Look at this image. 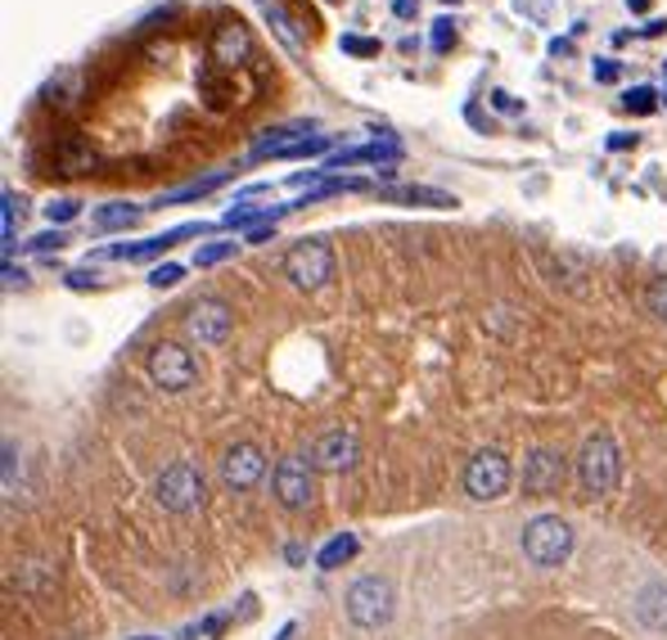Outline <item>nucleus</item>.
Segmentation results:
<instances>
[{"label":"nucleus","instance_id":"obj_43","mask_svg":"<svg viewBox=\"0 0 667 640\" xmlns=\"http://www.w3.org/2000/svg\"><path fill=\"white\" fill-rule=\"evenodd\" d=\"M136 640H154V636H136Z\"/></svg>","mask_w":667,"mask_h":640},{"label":"nucleus","instance_id":"obj_14","mask_svg":"<svg viewBox=\"0 0 667 640\" xmlns=\"http://www.w3.org/2000/svg\"><path fill=\"white\" fill-rule=\"evenodd\" d=\"M213 54H217L222 68L244 63V59H248V28H244L239 19H235V23H222L217 37H213Z\"/></svg>","mask_w":667,"mask_h":640},{"label":"nucleus","instance_id":"obj_33","mask_svg":"<svg viewBox=\"0 0 667 640\" xmlns=\"http://www.w3.org/2000/svg\"><path fill=\"white\" fill-rule=\"evenodd\" d=\"M488 100H492V109H496V113H519V109H523V104H519L510 91H492Z\"/></svg>","mask_w":667,"mask_h":640},{"label":"nucleus","instance_id":"obj_6","mask_svg":"<svg viewBox=\"0 0 667 640\" xmlns=\"http://www.w3.org/2000/svg\"><path fill=\"white\" fill-rule=\"evenodd\" d=\"M348 618H352L357 627H366V631L383 627V622L392 618V587H388L383 578H361V582H352V591H348Z\"/></svg>","mask_w":667,"mask_h":640},{"label":"nucleus","instance_id":"obj_18","mask_svg":"<svg viewBox=\"0 0 667 640\" xmlns=\"http://www.w3.org/2000/svg\"><path fill=\"white\" fill-rule=\"evenodd\" d=\"M388 203H424V207H455L451 194L442 190H429V185H397V190H383Z\"/></svg>","mask_w":667,"mask_h":640},{"label":"nucleus","instance_id":"obj_8","mask_svg":"<svg viewBox=\"0 0 667 640\" xmlns=\"http://www.w3.org/2000/svg\"><path fill=\"white\" fill-rule=\"evenodd\" d=\"M230 321H235V316H230V307H226L222 298H198V303L185 307V334H189L194 343H204V347L226 343Z\"/></svg>","mask_w":667,"mask_h":640},{"label":"nucleus","instance_id":"obj_40","mask_svg":"<svg viewBox=\"0 0 667 640\" xmlns=\"http://www.w3.org/2000/svg\"><path fill=\"white\" fill-rule=\"evenodd\" d=\"M551 54H573V41H551Z\"/></svg>","mask_w":667,"mask_h":640},{"label":"nucleus","instance_id":"obj_3","mask_svg":"<svg viewBox=\"0 0 667 640\" xmlns=\"http://www.w3.org/2000/svg\"><path fill=\"white\" fill-rule=\"evenodd\" d=\"M329 275H334V248L325 240H298L285 253V280L294 284V289L311 294V289H320V284H329Z\"/></svg>","mask_w":667,"mask_h":640},{"label":"nucleus","instance_id":"obj_32","mask_svg":"<svg viewBox=\"0 0 667 640\" xmlns=\"http://www.w3.org/2000/svg\"><path fill=\"white\" fill-rule=\"evenodd\" d=\"M28 248H32V253H59V248H63V235H59V231H45V235H37Z\"/></svg>","mask_w":667,"mask_h":640},{"label":"nucleus","instance_id":"obj_13","mask_svg":"<svg viewBox=\"0 0 667 640\" xmlns=\"http://www.w3.org/2000/svg\"><path fill=\"white\" fill-rule=\"evenodd\" d=\"M194 235H204V226H176V231H163V235H154V240H145V244H113V248H100L95 257H126V262H150V257H158V253H167L172 244H181V240H194Z\"/></svg>","mask_w":667,"mask_h":640},{"label":"nucleus","instance_id":"obj_24","mask_svg":"<svg viewBox=\"0 0 667 640\" xmlns=\"http://www.w3.org/2000/svg\"><path fill=\"white\" fill-rule=\"evenodd\" d=\"M78 212H82L78 199H50V203H45V222H50V226H69Z\"/></svg>","mask_w":667,"mask_h":640},{"label":"nucleus","instance_id":"obj_27","mask_svg":"<svg viewBox=\"0 0 667 640\" xmlns=\"http://www.w3.org/2000/svg\"><path fill=\"white\" fill-rule=\"evenodd\" d=\"M451 45H455V19H438V23H433V50L447 54Z\"/></svg>","mask_w":667,"mask_h":640},{"label":"nucleus","instance_id":"obj_7","mask_svg":"<svg viewBox=\"0 0 667 640\" xmlns=\"http://www.w3.org/2000/svg\"><path fill=\"white\" fill-rule=\"evenodd\" d=\"M510 460L496 451V447H488V451H479L474 460H470V469H464V491L474 496V501H496V496H505V487H510Z\"/></svg>","mask_w":667,"mask_h":640},{"label":"nucleus","instance_id":"obj_29","mask_svg":"<svg viewBox=\"0 0 667 640\" xmlns=\"http://www.w3.org/2000/svg\"><path fill=\"white\" fill-rule=\"evenodd\" d=\"M181 275H185V271H181L176 262H167V266H158V271L150 275V284H154V289H172V284H181Z\"/></svg>","mask_w":667,"mask_h":640},{"label":"nucleus","instance_id":"obj_41","mask_svg":"<svg viewBox=\"0 0 667 640\" xmlns=\"http://www.w3.org/2000/svg\"><path fill=\"white\" fill-rule=\"evenodd\" d=\"M627 10H632V14H645V10H649V0H627Z\"/></svg>","mask_w":667,"mask_h":640},{"label":"nucleus","instance_id":"obj_44","mask_svg":"<svg viewBox=\"0 0 667 640\" xmlns=\"http://www.w3.org/2000/svg\"><path fill=\"white\" fill-rule=\"evenodd\" d=\"M663 104H667V95H663Z\"/></svg>","mask_w":667,"mask_h":640},{"label":"nucleus","instance_id":"obj_11","mask_svg":"<svg viewBox=\"0 0 667 640\" xmlns=\"http://www.w3.org/2000/svg\"><path fill=\"white\" fill-rule=\"evenodd\" d=\"M266 474V451L257 443H235L226 456H222V482L235 487V491H248L257 487Z\"/></svg>","mask_w":667,"mask_h":640},{"label":"nucleus","instance_id":"obj_22","mask_svg":"<svg viewBox=\"0 0 667 640\" xmlns=\"http://www.w3.org/2000/svg\"><path fill=\"white\" fill-rule=\"evenodd\" d=\"M23 217V199L14 190H6V212H0V240H6V257L14 253V226Z\"/></svg>","mask_w":667,"mask_h":640},{"label":"nucleus","instance_id":"obj_20","mask_svg":"<svg viewBox=\"0 0 667 640\" xmlns=\"http://www.w3.org/2000/svg\"><path fill=\"white\" fill-rule=\"evenodd\" d=\"M334 145L329 135H298V140H289V145H280L271 159H311V154H325Z\"/></svg>","mask_w":667,"mask_h":640},{"label":"nucleus","instance_id":"obj_35","mask_svg":"<svg viewBox=\"0 0 667 640\" xmlns=\"http://www.w3.org/2000/svg\"><path fill=\"white\" fill-rule=\"evenodd\" d=\"M392 14L397 19H415L420 14V0H392Z\"/></svg>","mask_w":667,"mask_h":640},{"label":"nucleus","instance_id":"obj_17","mask_svg":"<svg viewBox=\"0 0 667 640\" xmlns=\"http://www.w3.org/2000/svg\"><path fill=\"white\" fill-rule=\"evenodd\" d=\"M141 217H145V207H136V203H104L91 217V226L95 231H126V226H136Z\"/></svg>","mask_w":667,"mask_h":640},{"label":"nucleus","instance_id":"obj_37","mask_svg":"<svg viewBox=\"0 0 667 640\" xmlns=\"http://www.w3.org/2000/svg\"><path fill=\"white\" fill-rule=\"evenodd\" d=\"M663 32H667V19H654V23L640 28V37H663Z\"/></svg>","mask_w":667,"mask_h":640},{"label":"nucleus","instance_id":"obj_1","mask_svg":"<svg viewBox=\"0 0 667 640\" xmlns=\"http://www.w3.org/2000/svg\"><path fill=\"white\" fill-rule=\"evenodd\" d=\"M618 447L609 434H595L582 443V456H577V482L586 496H609L618 487Z\"/></svg>","mask_w":667,"mask_h":640},{"label":"nucleus","instance_id":"obj_36","mask_svg":"<svg viewBox=\"0 0 667 640\" xmlns=\"http://www.w3.org/2000/svg\"><path fill=\"white\" fill-rule=\"evenodd\" d=\"M609 150H614V154H618V150H636V135H632V131H614V135H609Z\"/></svg>","mask_w":667,"mask_h":640},{"label":"nucleus","instance_id":"obj_28","mask_svg":"<svg viewBox=\"0 0 667 640\" xmlns=\"http://www.w3.org/2000/svg\"><path fill=\"white\" fill-rule=\"evenodd\" d=\"M266 19L276 23V32L285 37V45H298V32H294V23L285 19V10H280V6H266Z\"/></svg>","mask_w":667,"mask_h":640},{"label":"nucleus","instance_id":"obj_5","mask_svg":"<svg viewBox=\"0 0 667 640\" xmlns=\"http://www.w3.org/2000/svg\"><path fill=\"white\" fill-rule=\"evenodd\" d=\"M154 496H158V506H163V510H172V515H189V510L204 506V474L181 460V465H172V469H163V474H158Z\"/></svg>","mask_w":667,"mask_h":640},{"label":"nucleus","instance_id":"obj_2","mask_svg":"<svg viewBox=\"0 0 667 640\" xmlns=\"http://www.w3.org/2000/svg\"><path fill=\"white\" fill-rule=\"evenodd\" d=\"M573 550V528L560 515H537L523 528V555L537 563V568H555L564 563Z\"/></svg>","mask_w":667,"mask_h":640},{"label":"nucleus","instance_id":"obj_34","mask_svg":"<svg viewBox=\"0 0 667 640\" xmlns=\"http://www.w3.org/2000/svg\"><path fill=\"white\" fill-rule=\"evenodd\" d=\"M95 280H100V275L86 271V266H82V271H69V289H95Z\"/></svg>","mask_w":667,"mask_h":640},{"label":"nucleus","instance_id":"obj_19","mask_svg":"<svg viewBox=\"0 0 667 640\" xmlns=\"http://www.w3.org/2000/svg\"><path fill=\"white\" fill-rule=\"evenodd\" d=\"M357 550H361V546H357V537H352V532H343V537H334V541H329V546H325V550L316 555V563H320L325 573H329V568H339V563H348V559H352Z\"/></svg>","mask_w":667,"mask_h":640},{"label":"nucleus","instance_id":"obj_38","mask_svg":"<svg viewBox=\"0 0 667 640\" xmlns=\"http://www.w3.org/2000/svg\"><path fill=\"white\" fill-rule=\"evenodd\" d=\"M6 284L14 289V284H23V271H14V262H6Z\"/></svg>","mask_w":667,"mask_h":640},{"label":"nucleus","instance_id":"obj_16","mask_svg":"<svg viewBox=\"0 0 667 640\" xmlns=\"http://www.w3.org/2000/svg\"><path fill=\"white\" fill-rule=\"evenodd\" d=\"M285 212H294V207H235V212H226L222 217V226L226 231H257V226H271V222H280Z\"/></svg>","mask_w":667,"mask_h":640},{"label":"nucleus","instance_id":"obj_25","mask_svg":"<svg viewBox=\"0 0 667 640\" xmlns=\"http://www.w3.org/2000/svg\"><path fill=\"white\" fill-rule=\"evenodd\" d=\"M623 109H627V113H640V118H645V113H654V109H658V95H654L649 87H632V91L623 95Z\"/></svg>","mask_w":667,"mask_h":640},{"label":"nucleus","instance_id":"obj_26","mask_svg":"<svg viewBox=\"0 0 667 640\" xmlns=\"http://www.w3.org/2000/svg\"><path fill=\"white\" fill-rule=\"evenodd\" d=\"M235 248H239V244H230V240H222V244H204V248L194 253V266H217V262L235 257Z\"/></svg>","mask_w":667,"mask_h":640},{"label":"nucleus","instance_id":"obj_12","mask_svg":"<svg viewBox=\"0 0 667 640\" xmlns=\"http://www.w3.org/2000/svg\"><path fill=\"white\" fill-rule=\"evenodd\" d=\"M352 460H357V434H352V429H329V434H320L316 447H311V465L325 469V474H339V469H348Z\"/></svg>","mask_w":667,"mask_h":640},{"label":"nucleus","instance_id":"obj_9","mask_svg":"<svg viewBox=\"0 0 667 640\" xmlns=\"http://www.w3.org/2000/svg\"><path fill=\"white\" fill-rule=\"evenodd\" d=\"M311 460L307 456H289L276 465V501L285 510H307L311 496H316V478H311Z\"/></svg>","mask_w":667,"mask_h":640},{"label":"nucleus","instance_id":"obj_31","mask_svg":"<svg viewBox=\"0 0 667 640\" xmlns=\"http://www.w3.org/2000/svg\"><path fill=\"white\" fill-rule=\"evenodd\" d=\"M591 73H595V82H618V78H623V68H618V59H595Z\"/></svg>","mask_w":667,"mask_h":640},{"label":"nucleus","instance_id":"obj_39","mask_svg":"<svg viewBox=\"0 0 667 640\" xmlns=\"http://www.w3.org/2000/svg\"><path fill=\"white\" fill-rule=\"evenodd\" d=\"M285 559H289V563H302V559H307V550H302V546H289V550H285Z\"/></svg>","mask_w":667,"mask_h":640},{"label":"nucleus","instance_id":"obj_42","mask_svg":"<svg viewBox=\"0 0 667 640\" xmlns=\"http://www.w3.org/2000/svg\"><path fill=\"white\" fill-rule=\"evenodd\" d=\"M442 6H460V0H442Z\"/></svg>","mask_w":667,"mask_h":640},{"label":"nucleus","instance_id":"obj_30","mask_svg":"<svg viewBox=\"0 0 667 640\" xmlns=\"http://www.w3.org/2000/svg\"><path fill=\"white\" fill-rule=\"evenodd\" d=\"M343 50L357 54V59H370V54H379V41H370V37H343Z\"/></svg>","mask_w":667,"mask_h":640},{"label":"nucleus","instance_id":"obj_23","mask_svg":"<svg viewBox=\"0 0 667 640\" xmlns=\"http://www.w3.org/2000/svg\"><path fill=\"white\" fill-rule=\"evenodd\" d=\"M645 312L654 316V321H663L667 325V275H658L649 289H645Z\"/></svg>","mask_w":667,"mask_h":640},{"label":"nucleus","instance_id":"obj_15","mask_svg":"<svg viewBox=\"0 0 667 640\" xmlns=\"http://www.w3.org/2000/svg\"><path fill=\"white\" fill-rule=\"evenodd\" d=\"M636 618H640L645 627H654V631L667 627V587H663V582H649V587L636 596Z\"/></svg>","mask_w":667,"mask_h":640},{"label":"nucleus","instance_id":"obj_10","mask_svg":"<svg viewBox=\"0 0 667 640\" xmlns=\"http://www.w3.org/2000/svg\"><path fill=\"white\" fill-rule=\"evenodd\" d=\"M564 478H568V465H564V456L551 451V447H537V451L523 460V491H527V496H555V491L564 487Z\"/></svg>","mask_w":667,"mask_h":640},{"label":"nucleus","instance_id":"obj_21","mask_svg":"<svg viewBox=\"0 0 667 640\" xmlns=\"http://www.w3.org/2000/svg\"><path fill=\"white\" fill-rule=\"evenodd\" d=\"M226 176H230V172H213V176H204V181H189V185H181V190H167V194L158 199V207H163V203H185V199H198V194H213Z\"/></svg>","mask_w":667,"mask_h":640},{"label":"nucleus","instance_id":"obj_4","mask_svg":"<svg viewBox=\"0 0 667 640\" xmlns=\"http://www.w3.org/2000/svg\"><path fill=\"white\" fill-rule=\"evenodd\" d=\"M150 379H154L163 393H185V388H194V379H198L194 352L181 347V343H172V338L154 343V347H150Z\"/></svg>","mask_w":667,"mask_h":640}]
</instances>
